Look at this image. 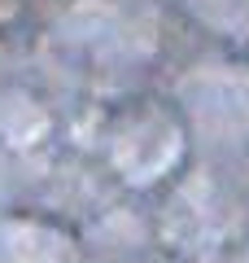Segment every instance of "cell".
Segmentation results:
<instances>
[{
    "mask_svg": "<svg viewBox=\"0 0 249 263\" xmlns=\"http://www.w3.org/2000/svg\"><path fill=\"white\" fill-rule=\"evenodd\" d=\"M184 5H193L214 27H232V22H245L249 27V0H184Z\"/></svg>",
    "mask_w": 249,
    "mask_h": 263,
    "instance_id": "obj_1",
    "label": "cell"
}]
</instances>
